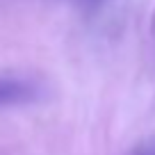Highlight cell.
Segmentation results:
<instances>
[{
  "mask_svg": "<svg viewBox=\"0 0 155 155\" xmlns=\"http://www.w3.org/2000/svg\"><path fill=\"white\" fill-rule=\"evenodd\" d=\"M30 96V87L21 82H0V105L5 103H18Z\"/></svg>",
  "mask_w": 155,
  "mask_h": 155,
  "instance_id": "cell-1",
  "label": "cell"
}]
</instances>
